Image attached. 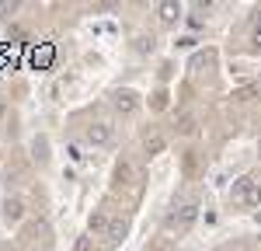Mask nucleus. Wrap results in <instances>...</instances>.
<instances>
[{
  "label": "nucleus",
  "instance_id": "nucleus-1",
  "mask_svg": "<svg viewBox=\"0 0 261 251\" xmlns=\"http://www.w3.org/2000/svg\"><path fill=\"white\" fill-rule=\"evenodd\" d=\"M230 203L241 206V209H254L261 203V182H258V178H251V174L237 178V182L230 185Z\"/></svg>",
  "mask_w": 261,
  "mask_h": 251
},
{
  "label": "nucleus",
  "instance_id": "nucleus-2",
  "mask_svg": "<svg viewBox=\"0 0 261 251\" xmlns=\"http://www.w3.org/2000/svg\"><path fill=\"white\" fill-rule=\"evenodd\" d=\"M195 220H199V199H188V203H174V206H171L167 220H164V227L185 234V230L195 227Z\"/></svg>",
  "mask_w": 261,
  "mask_h": 251
},
{
  "label": "nucleus",
  "instance_id": "nucleus-3",
  "mask_svg": "<svg viewBox=\"0 0 261 251\" xmlns=\"http://www.w3.org/2000/svg\"><path fill=\"white\" fill-rule=\"evenodd\" d=\"M108 105H112V112H115V115L133 119V115L140 112V94H136V91H129V87H119V91H112Z\"/></svg>",
  "mask_w": 261,
  "mask_h": 251
},
{
  "label": "nucleus",
  "instance_id": "nucleus-4",
  "mask_svg": "<svg viewBox=\"0 0 261 251\" xmlns=\"http://www.w3.org/2000/svg\"><path fill=\"white\" fill-rule=\"evenodd\" d=\"M140 150H143V157H161L164 150H167V133L157 129V126L143 129L140 133Z\"/></svg>",
  "mask_w": 261,
  "mask_h": 251
},
{
  "label": "nucleus",
  "instance_id": "nucleus-5",
  "mask_svg": "<svg viewBox=\"0 0 261 251\" xmlns=\"http://www.w3.org/2000/svg\"><path fill=\"white\" fill-rule=\"evenodd\" d=\"M112 220H115V213H112L108 206H98L94 213H91V220H87V230H91L94 237H105L108 227H112Z\"/></svg>",
  "mask_w": 261,
  "mask_h": 251
},
{
  "label": "nucleus",
  "instance_id": "nucleus-6",
  "mask_svg": "<svg viewBox=\"0 0 261 251\" xmlns=\"http://www.w3.org/2000/svg\"><path fill=\"white\" fill-rule=\"evenodd\" d=\"M112 140H115V129L108 122H91L87 126V143L91 146H112Z\"/></svg>",
  "mask_w": 261,
  "mask_h": 251
},
{
  "label": "nucleus",
  "instance_id": "nucleus-7",
  "mask_svg": "<svg viewBox=\"0 0 261 251\" xmlns=\"http://www.w3.org/2000/svg\"><path fill=\"white\" fill-rule=\"evenodd\" d=\"M21 220H24V199H21V195H7V199H4V223L18 227Z\"/></svg>",
  "mask_w": 261,
  "mask_h": 251
},
{
  "label": "nucleus",
  "instance_id": "nucleus-8",
  "mask_svg": "<svg viewBox=\"0 0 261 251\" xmlns=\"http://www.w3.org/2000/svg\"><path fill=\"white\" fill-rule=\"evenodd\" d=\"M125 234H129V220H125V216H115L105 237H108V244L115 248V244H122V241H125Z\"/></svg>",
  "mask_w": 261,
  "mask_h": 251
},
{
  "label": "nucleus",
  "instance_id": "nucleus-9",
  "mask_svg": "<svg viewBox=\"0 0 261 251\" xmlns=\"http://www.w3.org/2000/svg\"><path fill=\"white\" fill-rule=\"evenodd\" d=\"M133 178H136V167H133V161L122 157L115 164V185H133Z\"/></svg>",
  "mask_w": 261,
  "mask_h": 251
},
{
  "label": "nucleus",
  "instance_id": "nucleus-10",
  "mask_svg": "<svg viewBox=\"0 0 261 251\" xmlns=\"http://www.w3.org/2000/svg\"><path fill=\"white\" fill-rule=\"evenodd\" d=\"M157 14H161V24H164V28H171V24H178L181 7H178V4H161V7H157Z\"/></svg>",
  "mask_w": 261,
  "mask_h": 251
},
{
  "label": "nucleus",
  "instance_id": "nucleus-11",
  "mask_svg": "<svg viewBox=\"0 0 261 251\" xmlns=\"http://www.w3.org/2000/svg\"><path fill=\"white\" fill-rule=\"evenodd\" d=\"M254 98H258V87H254V84H244V87L233 91V102H237V105H251Z\"/></svg>",
  "mask_w": 261,
  "mask_h": 251
},
{
  "label": "nucleus",
  "instance_id": "nucleus-12",
  "mask_svg": "<svg viewBox=\"0 0 261 251\" xmlns=\"http://www.w3.org/2000/svg\"><path fill=\"white\" fill-rule=\"evenodd\" d=\"M178 133H181V136H195V133H199V119H195L192 112L181 115V119H178Z\"/></svg>",
  "mask_w": 261,
  "mask_h": 251
},
{
  "label": "nucleus",
  "instance_id": "nucleus-13",
  "mask_svg": "<svg viewBox=\"0 0 261 251\" xmlns=\"http://www.w3.org/2000/svg\"><path fill=\"white\" fill-rule=\"evenodd\" d=\"M195 154H199V150H185V171H188V174L199 167V157H195Z\"/></svg>",
  "mask_w": 261,
  "mask_h": 251
},
{
  "label": "nucleus",
  "instance_id": "nucleus-14",
  "mask_svg": "<svg viewBox=\"0 0 261 251\" xmlns=\"http://www.w3.org/2000/svg\"><path fill=\"white\" fill-rule=\"evenodd\" d=\"M146 251H174V244H171V237H157Z\"/></svg>",
  "mask_w": 261,
  "mask_h": 251
},
{
  "label": "nucleus",
  "instance_id": "nucleus-15",
  "mask_svg": "<svg viewBox=\"0 0 261 251\" xmlns=\"http://www.w3.org/2000/svg\"><path fill=\"white\" fill-rule=\"evenodd\" d=\"M136 53H153V39L140 35V39H136Z\"/></svg>",
  "mask_w": 261,
  "mask_h": 251
},
{
  "label": "nucleus",
  "instance_id": "nucleus-16",
  "mask_svg": "<svg viewBox=\"0 0 261 251\" xmlns=\"http://www.w3.org/2000/svg\"><path fill=\"white\" fill-rule=\"evenodd\" d=\"M251 53H261V32H251V45H247Z\"/></svg>",
  "mask_w": 261,
  "mask_h": 251
},
{
  "label": "nucleus",
  "instance_id": "nucleus-17",
  "mask_svg": "<svg viewBox=\"0 0 261 251\" xmlns=\"http://www.w3.org/2000/svg\"><path fill=\"white\" fill-rule=\"evenodd\" d=\"M251 28L261 32V7H254V14H251Z\"/></svg>",
  "mask_w": 261,
  "mask_h": 251
},
{
  "label": "nucleus",
  "instance_id": "nucleus-18",
  "mask_svg": "<svg viewBox=\"0 0 261 251\" xmlns=\"http://www.w3.org/2000/svg\"><path fill=\"white\" fill-rule=\"evenodd\" d=\"M4 119H7V102L0 98V122H4Z\"/></svg>",
  "mask_w": 261,
  "mask_h": 251
},
{
  "label": "nucleus",
  "instance_id": "nucleus-19",
  "mask_svg": "<svg viewBox=\"0 0 261 251\" xmlns=\"http://www.w3.org/2000/svg\"><path fill=\"white\" fill-rule=\"evenodd\" d=\"M213 251H226V248H213Z\"/></svg>",
  "mask_w": 261,
  "mask_h": 251
},
{
  "label": "nucleus",
  "instance_id": "nucleus-20",
  "mask_svg": "<svg viewBox=\"0 0 261 251\" xmlns=\"http://www.w3.org/2000/svg\"><path fill=\"white\" fill-rule=\"evenodd\" d=\"M0 251H7V248H0Z\"/></svg>",
  "mask_w": 261,
  "mask_h": 251
}]
</instances>
